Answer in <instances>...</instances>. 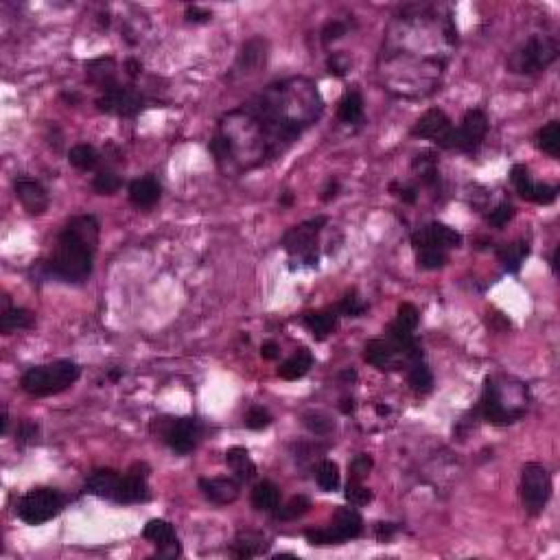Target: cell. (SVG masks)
Returning <instances> with one entry per match:
<instances>
[{
  "instance_id": "6da1fadb",
  "label": "cell",
  "mask_w": 560,
  "mask_h": 560,
  "mask_svg": "<svg viewBox=\"0 0 560 560\" xmlns=\"http://www.w3.org/2000/svg\"><path fill=\"white\" fill-rule=\"evenodd\" d=\"M98 241V223L92 215L75 217L57 239L48 272L64 283H84L92 274V258Z\"/></svg>"
},
{
  "instance_id": "7a4b0ae2",
  "label": "cell",
  "mask_w": 560,
  "mask_h": 560,
  "mask_svg": "<svg viewBox=\"0 0 560 560\" xmlns=\"http://www.w3.org/2000/svg\"><path fill=\"white\" fill-rule=\"evenodd\" d=\"M81 370L75 361L61 359L55 361L51 366H38L31 368L22 374V390L31 397H51V394L64 392L66 388H71L77 378H79Z\"/></svg>"
},
{
  "instance_id": "3957f363",
  "label": "cell",
  "mask_w": 560,
  "mask_h": 560,
  "mask_svg": "<svg viewBox=\"0 0 560 560\" xmlns=\"http://www.w3.org/2000/svg\"><path fill=\"white\" fill-rule=\"evenodd\" d=\"M64 497L53 488H33L18 501L15 513L29 525H42L59 515Z\"/></svg>"
},
{
  "instance_id": "277c9868",
  "label": "cell",
  "mask_w": 560,
  "mask_h": 560,
  "mask_svg": "<svg viewBox=\"0 0 560 560\" xmlns=\"http://www.w3.org/2000/svg\"><path fill=\"white\" fill-rule=\"evenodd\" d=\"M550 495H552V480L547 469L536 462L525 464L521 475V497L528 513L538 515L550 501Z\"/></svg>"
},
{
  "instance_id": "5b68a950",
  "label": "cell",
  "mask_w": 560,
  "mask_h": 560,
  "mask_svg": "<svg viewBox=\"0 0 560 560\" xmlns=\"http://www.w3.org/2000/svg\"><path fill=\"white\" fill-rule=\"evenodd\" d=\"M556 57H558V46L554 40L532 38L528 44L519 48V51L513 55V59H510V68H513L515 73L532 75V73L547 68Z\"/></svg>"
},
{
  "instance_id": "8992f818",
  "label": "cell",
  "mask_w": 560,
  "mask_h": 560,
  "mask_svg": "<svg viewBox=\"0 0 560 560\" xmlns=\"http://www.w3.org/2000/svg\"><path fill=\"white\" fill-rule=\"evenodd\" d=\"M411 134L420 136V138H429L438 147H444V149H457L459 147L457 129L451 125L447 114H444L442 110H436V108L422 114L418 123L414 125V129H411Z\"/></svg>"
},
{
  "instance_id": "52a82bcc",
  "label": "cell",
  "mask_w": 560,
  "mask_h": 560,
  "mask_svg": "<svg viewBox=\"0 0 560 560\" xmlns=\"http://www.w3.org/2000/svg\"><path fill=\"white\" fill-rule=\"evenodd\" d=\"M411 243L416 250L425 248H459L462 245V235L455 233L453 228L444 223H432L418 233L411 235Z\"/></svg>"
},
{
  "instance_id": "ba28073f",
  "label": "cell",
  "mask_w": 560,
  "mask_h": 560,
  "mask_svg": "<svg viewBox=\"0 0 560 560\" xmlns=\"http://www.w3.org/2000/svg\"><path fill=\"white\" fill-rule=\"evenodd\" d=\"M96 105L101 112L119 114V117H134L142 108V96L129 88H114L98 98Z\"/></svg>"
},
{
  "instance_id": "9c48e42d",
  "label": "cell",
  "mask_w": 560,
  "mask_h": 560,
  "mask_svg": "<svg viewBox=\"0 0 560 560\" xmlns=\"http://www.w3.org/2000/svg\"><path fill=\"white\" fill-rule=\"evenodd\" d=\"M197 434H200V429H197L195 418H177L167 425L162 438L175 453H191L195 449Z\"/></svg>"
},
{
  "instance_id": "30bf717a",
  "label": "cell",
  "mask_w": 560,
  "mask_h": 560,
  "mask_svg": "<svg viewBox=\"0 0 560 560\" xmlns=\"http://www.w3.org/2000/svg\"><path fill=\"white\" fill-rule=\"evenodd\" d=\"M326 223V217H318L313 221H307L302 226H295L293 230L285 235V248L291 252V254H304L309 263L318 260L313 258L311 254V248H313V237L320 233V228Z\"/></svg>"
},
{
  "instance_id": "8fae6325",
  "label": "cell",
  "mask_w": 560,
  "mask_h": 560,
  "mask_svg": "<svg viewBox=\"0 0 560 560\" xmlns=\"http://www.w3.org/2000/svg\"><path fill=\"white\" fill-rule=\"evenodd\" d=\"M482 414L488 422L492 425H510L515 422L517 418H521L523 411L517 409V411H508L501 403V397H499V390L495 385L492 378L486 381V388H484V397H482Z\"/></svg>"
},
{
  "instance_id": "7c38bea8",
  "label": "cell",
  "mask_w": 560,
  "mask_h": 560,
  "mask_svg": "<svg viewBox=\"0 0 560 560\" xmlns=\"http://www.w3.org/2000/svg\"><path fill=\"white\" fill-rule=\"evenodd\" d=\"M142 536L158 545L162 556H177L179 554V540L175 536V530L169 521L164 519H154L145 525Z\"/></svg>"
},
{
  "instance_id": "4fadbf2b",
  "label": "cell",
  "mask_w": 560,
  "mask_h": 560,
  "mask_svg": "<svg viewBox=\"0 0 560 560\" xmlns=\"http://www.w3.org/2000/svg\"><path fill=\"white\" fill-rule=\"evenodd\" d=\"M486 129H488V119H486V114L482 110H471V112H466L462 127L457 129V136H459V147H457V149L473 152L475 147L482 142V138L486 136Z\"/></svg>"
},
{
  "instance_id": "5bb4252c",
  "label": "cell",
  "mask_w": 560,
  "mask_h": 560,
  "mask_svg": "<svg viewBox=\"0 0 560 560\" xmlns=\"http://www.w3.org/2000/svg\"><path fill=\"white\" fill-rule=\"evenodd\" d=\"M200 490L208 501L226 506L239 497V482L230 480V477H202Z\"/></svg>"
},
{
  "instance_id": "9a60e30c",
  "label": "cell",
  "mask_w": 560,
  "mask_h": 560,
  "mask_svg": "<svg viewBox=\"0 0 560 560\" xmlns=\"http://www.w3.org/2000/svg\"><path fill=\"white\" fill-rule=\"evenodd\" d=\"M13 189H15V197H18L20 204L31 215H42L48 208V195L42 184L33 182V179H18Z\"/></svg>"
},
{
  "instance_id": "2e32d148",
  "label": "cell",
  "mask_w": 560,
  "mask_h": 560,
  "mask_svg": "<svg viewBox=\"0 0 560 560\" xmlns=\"http://www.w3.org/2000/svg\"><path fill=\"white\" fill-rule=\"evenodd\" d=\"M149 499V488L145 484V477L129 473L125 477H121L119 488L114 492V501L119 503H138V501H147Z\"/></svg>"
},
{
  "instance_id": "e0dca14e",
  "label": "cell",
  "mask_w": 560,
  "mask_h": 560,
  "mask_svg": "<svg viewBox=\"0 0 560 560\" xmlns=\"http://www.w3.org/2000/svg\"><path fill=\"white\" fill-rule=\"evenodd\" d=\"M397 348L385 341V339H370L366 344V361L370 366L378 368V370H392L394 366H397Z\"/></svg>"
},
{
  "instance_id": "ac0fdd59",
  "label": "cell",
  "mask_w": 560,
  "mask_h": 560,
  "mask_svg": "<svg viewBox=\"0 0 560 560\" xmlns=\"http://www.w3.org/2000/svg\"><path fill=\"white\" fill-rule=\"evenodd\" d=\"M265 61H267V42L260 40V38H254L241 48L237 66L243 73H254Z\"/></svg>"
},
{
  "instance_id": "d6986e66",
  "label": "cell",
  "mask_w": 560,
  "mask_h": 560,
  "mask_svg": "<svg viewBox=\"0 0 560 560\" xmlns=\"http://www.w3.org/2000/svg\"><path fill=\"white\" fill-rule=\"evenodd\" d=\"M129 200L138 208H152L160 200V184L154 177H140L129 184Z\"/></svg>"
},
{
  "instance_id": "ffe728a7",
  "label": "cell",
  "mask_w": 560,
  "mask_h": 560,
  "mask_svg": "<svg viewBox=\"0 0 560 560\" xmlns=\"http://www.w3.org/2000/svg\"><path fill=\"white\" fill-rule=\"evenodd\" d=\"M119 482H121V475L112 469H101V471H94L90 477H88V484L86 488L92 492L96 497H108V499H114V492L119 488Z\"/></svg>"
},
{
  "instance_id": "44dd1931",
  "label": "cell",
  "mask_w": 560,
  "mask_h": 560,
  "mask_svg": "<svg viewBox=\"0 0 560 560\" xmlns=\"http://www.w3.org/2000/svg\"><path fill=\"white\" fill-rule=\"evenodd\" d=\"M86 71H88V79L92 81V84L101 86L105 92L119 88L117 81H114V75H117V66H114V59L112 57H101V59H94L90 64H86Z\"/></svg>"
},
{
  "instance_id": "7402d4cb",
  "label": "cell",
  "mask_w": 560,
  "mask_h": 560,
  "mask_svg": "<svg viewBox=\"0 0 560 560\" xmlns=\"http://www.w3.org/2000/svg\"><path fill=\"white\" fill-rule=\"evenodd\" d=\"M226 462H228V466L233 469V473L239 477L241 482H250V480H254V477H256V464L252 462L248 449L233 447L226 453Z\"/></svg>"
},
{
  "instance_id": "603a6c76",
  "label": "cell",
  "mask_w": 560,
  "mask_h": 560,
  "mask_svg": "<svg viewBox=\"0 0 560 560\" xmlns=\"http://www.w3.org/2000/svg\"><path fill=\"white\" fill-rule=\"evenodd\" d=\"M333 528L341 534L344 540L357 538L364 530V521H361L359 513L353 508H339L335 517H333Z\"/></svg>"
},
{
  "instance_id": "cb8c5ba5",
  "label": "cell",
  "mask_w": 560,
  "mask_h": 560,
  "mask_svg": "<svg viewBox=\"0 0 560 560\" xmlns=\"http://www.w3.org/2000/svg\"><path fill=\"white\" fill-rule=\"evenodd\" d=\"M33 322H36V316H33L31 311L27 309H18V307H11V309H5L3 316H0V331L5 335L13 333V331H22V328H31Z\"/></svg>"
},
{
  "instance_id": "d4e9b609",
  "label": "cell",
  "mask_w": 560,
  "mask_h": 560,
  "mask_svg": "<svg viewBox=\"0 0 560 560\" xmlns=\"http://www.w3.org/2000/svg\"><path fill=\"white\" fill-rule=\"evenodd\" d=\"M311 366H313V357H311V353L300 351V353H295L293 357H289V359L285 361V364L280 366L278 374L283 376V378H287V381H295V378L304 376V374L311 370Z\"/></svg>"
},
{
  "instance_id": "484cf974",
  "label": "cell",
  "mask_w": 560,
  "mask_h": 560,
  "mask_svg": "<svg viewBox=\"0 0 560 560\" xmlns=\"http://www.w3.org/2000/svg\"><path fill=\"white\" fill-rule=\"evenodd\" d=\"M304 324L309 326V331L313 333L316 339H324L328 333H333V328L337 326V318L331 311H320V313H307Z\"/></svg>"
},
{
  "instance_id": "4316f807",
  "label": "cell",
  "mask_w": 560,
  "mask_h": 560,
  "mask_svg": "<svg viewBox=\"0 0 560 560\" xmlns=\"http://www.w3.org/2000/svg\"><path fill=\"white\" fill-rule=\"evenodd\" d=\"M280 503V488L272 482H260L252 490V506L256 510H274Z\"/></svg>"
},
{
  "instance_id": "83f0119b",
  "label": "cell",
  "mask_w": 560,
  "mask_h": 560,
  "mask_svg": "<svg viewBox=\"0 0 560 560\" xmlns=\"http://www.w3.org/2000/svg\"><path fill=\"white\" fill-rule=\"evenodd\" d=\"M265 550H267V543L263 540L258 534H252V532L239 534V538L235 540V545H233V554L237 558H254V556L263 554Z\"/></svg>"
},
{
  "instance_id": "f1b7e54d",
  "label": "cell",
  "mask_w": 560,
  "mask_h": 560,
  "mask_svg": "<svg viewBox=\"0 0 560 560\" xmlns=\"http://www.w3.org/2000/svg\"><path fill=\"white\" fill-rule=\"evenodd\" d=\"M68 160H71L73 167H77L81 171H92L98 164V154L90 145H75L68 154Z\"/></svg>"
},
{
  "instance_id": "f546056e",
  "label": "cell",
  "mask_w": 560,
  "mask_h": 560,
  "mask_svg": "<svg viewBox=\"0 0 560 560\" xmlns=\"http://www.w3.org/2000/svg\"><path fill=\"white\" fill-rule=\"evenodd\" d=\"M538 147L554 158L560 156V123L558 121L547 123L538 131Z\"/></svg>"
},
{
  "instance_id": "4dcf8cb0",
  "label": "cell",
  "mask_w": 560,
  "mask_h": 560,
  "mask_svg": "<svg viewBox=\"0 0 560 560\" xmlns=\"http://www.w3.org/2000/svg\"><path fill=\"white\" fill-rule=\"evenodd\" d=\"M361 112H364V101H361V94L359 92H348L339 103V119L344 123H355L361 119Z\"/></svg>"
},
{
  "instance_id": "1f68e13d",
  "label": "cell",
  "mask_w": 560,
  "mask_h": 560,
  "mask_svg": "<svg viewBox=\"0 0 560 560\" xmlns=\"http://www.w3.org/2000/svg\"><path fill=\"white\" fill-rule=\"evenodd\" d=\"M528 252H530L528 243H513V245H506V248L499 250V258L508 272H519L521 260L528 256Z\"/></svg>"
},
{
  "instance_id": "d6a6232c",
  "label": "cell",
  "mask_w": 560,
  "mask_h": 560,
  "mask_svg": "<svg viewBox=\"0 0 560 560\" xmlns=\"http://www.w3.org/2000/svg\"><path fill=\"white\" fill-rule=\"evenodd\" d=\"M309 508H311V501L304 495H298V497L289 499L285 506H280L276 510V519H280V521H293V519L307 515Z\"/></svg>"
},
{
  "instance_id": "836d02e7",
  "label": "cell",
  "mask_w": 560,
  "mask_h": 560,
  "mask_svg": "<svg viewBox=\"0 0 560 560\" xmlns=\"http://www.w3.org/2000/svg\"><path fill=\"white\" fill-rule=\"evenodd\" d=\"M316 477H318L320 488L326 490V492H333L339 486V469H337L335 462H331V459H324V462L318 466V475Z\"/></svg>"
},
{
  "instance_id": "e575fe53",
  "label": "cell",
  "mask_w": 560,
  "mask_h": 560,
  "mask_svg": "<svg viewBox=\"0 0 560 560\" xmlns=\"http://www.w3.org/2000/svg\"><path fill=\"white\" fill-rule=\"evenodd\" d=\"M302 425L311 434H318V436H324L333 429V420L326 414H322V411H307L302 416Z\"/></svg>"
},
{
  "instance_id": "d590c367",
  "label": "cell",
  "mask_w": 560,
  "mask_h": 560,
  "mask_svg": "<svg viewBox=\"0 0 560 560\" xmlns=\"http://www.w3.org/2000/svg\"><path fill=\"white\" fill-rule=\"evenodd\" d=\"M307 540L311 543V545H318V547H322V545H339V543H344V538H341V534L333 528H322V530H307Z\"/></svg>"
},
{
  "instance_id": "8d00e7d4",
  "label": "cell",
  "mask_w": 560,
  "mask_h": 560,
  "mask_svg": "<svg viewBox=\"0 0 560 560\" xmlns=\"http://www.w3.org/2000/svg\"><path fill=\"white\" fill-rule=\"evenodd\" d=\"M510 177H513V184L517 186V191H519V195L523 197V200H530L532 189H534V182L530 179L528 169H525L523 164H515L513 171H510Z\"/></svg>"
},
{
  "instance_id": "74e56055",
  "label": "cell",
  "mask_w": 560,
  "mask_h": 560,
  "mask_svg": "<svg viewBox=\"0 0 560 560\" xmlns=\"http://www.w3.org/2000/svg\"><path fill=\"white\" fill-rule=\"evenodd\" d=\"M409 385L416 392H429L434 385V376H432L429 368L422 366V364H414V368H411V372H409Z\"/></svg>"
},
{
  "instance_id": "f35d334b",
  "label": "cell",
  "mask_w": 560,
  "mask_h": 560,
  "mask_svg": "<svg viewBox=\"0 0 560 560\" xmlns=\"http://www.w3.org/2000/svg\"><path fill=\"white\" fill-rule=\"evenodd\" d=\"M418 252V265L425 270H440L447 265V254L442 248H425Z\"/></svg>"
},
{
  "instance_id": "ab89813d",
  "label": "cell",
  "mask_w": 560,
  "mask_h": 560,
  "mask_svg": "<svg viewBox=\"0 0 560 560\" xmlns=\"http://www.w3.org/2000/svg\"><path fill=\"white\" fill-rule=\"evenodd\" d=\"M94 191L98 195H114L119 189H121V177L117 173H110V171H101L92 182Z\"/></svg>"
},
{
  "instance_id": "60d3db41",
  "label": "cell",
  "mask_w": 560,
  "mask_h": 560,
  "mask_svg": "<svg viewBox=\"0 0 560 560\" xmlns=\"http://www.w3.org/2000/svg\"><path fill=\"white\" fill-rule=\"evenodd\" d=\"M346 499H348L353 506H366L372 501V490L366 488V486H361V482L357 480H351L348 486H346Z\"/></svg>"
},
{
  "instance_id": "b9f144b4",
  "label": "cell",
  "mask_w": 560,
  "mask_h": 560,
  "mask_svg": "<svg viewBox=\"0 0 560 560\" xmlns=\"http://www.w3.org/2000/svg\"><path fill=\"white\" fill-rule=\"evenodd\" d=\"M364 311H366V304L357 298L355 291L346 293L341 298V302H339V313H344V316H348V318H359Z\"/></svg>"
},
{
  "instance_id": "7bdbcfd3",
  "label": "cell",
  "mask_w": 560,
  "mask_h": 560,
  "mask_svg": "<svg viewBox=\"0 0 560 560\" xmlns=\"http://www.w3.org/2000/svg\"><path fill=\"white\" fill-rule=\"evenodd\" d=\"M372 457L370 455H357L353 462H351V480H357V482H361L364 480V477L370 473V469H372Z\"/></svg>"
},
{
  "instance_id": "ee69618b",
  "label": "cell",
  "mask_w": 560,
  "mask_h": 560,
  "mask_svg": "<svg viewBox=\"0 0 560 560\" xmlns=\"http://www.w3.org/2000/svg\"><path fill=\"white\" fill-rule=\"evenodd\" d=\"M270 422H272V416L263 407H252L248 411V416H245V425H248L250 429H265Z\"/></svg>"
},
{
  "instance_id": "f6af8a7d",
  "label": "cell",
  "mask_w": 560,
  "mask_h": 560,
  "mask_svg": "<svg viewBox=\"0 0 560 560\" xmlns=\"http://www.w3.org/2000/svg\"><path fill=\"white\" fill-rule=\"evenodd\" d=\"M397 322L405 328H409V331H414L416 324H418V311L414 304H409V302H403L399 307V316H397Z\"/></svg>"
},
{
  "instance_id": "bcb514c9",
  "label": "cell",
  "mask_w": 560,
  "mask_h": 560,
  "mask_svg": "<svg viewBox=\"0 0 560 560\" xmlns=\"http://www.w3.org/2000/svg\"><path fill=\"white\" fill-rule=\"evenodd\" d=\"M515 217V208L510 206V204H499L495 210L490 212V217H488V221L492 223V226H497V228H501V226H506L510 219Z\"/></svg>"
},
{
  "instance_id": "7dc6e473",
  "label": "cell",
  "mask_w": 560,
  "mask_h": 560,
  "mask_svg": "<svg viewBox=\"0 0 560 560\" xmlns=\"http://www.w3.org/2000/svg\"><path fill=\"white\" fill-rule=\"evenodd\" d=\"M556 200V189L550 186V184H534L532 189V195H530V202H536V204H552Z\"/></svg>"
},
{
  "instance_id": "c3c4849f",
  "label": "cell",
  "mask_w": 560,
  "mask_h": 560,
  "mask_svg": "<svg viewBox=\"0 0 560 560\" xmlns=\"http://www.w3.org/2000/svg\"><path fill=\"white\" fill-rule=\"evenodd\" d=\"M346 33V24L339 22V20H333V22H328L324 29H322V42L324 44H331L335 40H339L341 36Z\"/></svg>"
},
{
  "instance_id": "681fc988",
  "label": "cell",
  "mask_w": 560,
  "mask_h": 560,
  "mask_svg": "<svg viewBox=\"0 0 560 560\" xmlns=\"http://www.w3.org/2000/svg\"><path fill=\"white\" fill-rule=\"evenodd\" d=\"M348 68H351V61H348V57H346V55L335 53V55L328 57V73H331V75L344 77Z\"/></svg>"
},
{
  "instance_id": "f907efd6",
  "label": "cell",
  "mask_w": 560,
  "mask_h": 560,
  "mask_svg": "<svg viewBox=\"0 0 560 560\" xmlns=\"http://www.w3.org/2000/svg\"><path fill=\"white\" fill-rule=\"evenodd\" d=\"M20 438V442H33L38 438V425H33V422H29V420H24V422H20V427H18V434H15Z\"/></svg>"
},
{
  "instance_id": "816d5d0a",
  "label": "cell",
  "mask_w": 560,
  "mask_h": 560,
  "mask_svg": "<svg viewBox=\"0 0 560 560\" xmlns=\"http://www.w3.org/2000/svg\"><path fill=\"white\" fill-rule=\"evenodd\" d=\"M210 149L217 158H226L230 152H233V142H230V138H215L210 145Z\"/></svg>"
},
{
  "instance_id": "f5cc1de1",
  "label": "cell",
  "mask_w": 560,
  "mask_h": 560,
  "mask_svg": "<svg viewBox=\"0 0 560 560\" xmlns=\"http://www.w3.org/2000/svg\"><path fill=\"white\" fill-rule=\"evenodd\" d=\"M212 18V13L200 7H189L186 9V20L189 22H208Z\"/></svg>"
},
{
  "instance_id": "db71d44e",
  "label": "cell",
  "mask_w": 560,
  "mask_h": 560,
  "mask_svg": "<svg viewBox=\"0 0 560 560\" xmlns=\"http://www.w3.org/2000/svg\"><path fill=\"white\" fill-rule=\"evenodd\" d=\"M376 538L378 540H390L392 534L397 532V525H392V523H376Z\"/></svg>"
},
{
  "instance_id": "11a10c76",
  "label": "cell",
  "mask_w": 560,
  "mask_h": 560,
  "mask_svg": "<svg viewBox=\"0 0 560 560\" xmlns=\"http://www.w3.org/2000/svg\"><path fill=\"white\" fill-rule=\"evenodd\" d=\"M260 357L263 359H276L278 357V344L276 341H265L260 346Z\"/></svg>"
},
{
  "instance_id": "9f6ffc18",
  "label": "cell",
  "mask_w": 560,
  "mask_h": 560,
  "mask_svg": "<svg viewBox=\"0 0 560 560\" xmlns=\"http://www.w3.org/2000/svg\"><path fill=\"white\" fill-rule=\"evenodd\" d=\"M337 191H339V182H328V186H326V191H324V195H322V200H324V202L333 200V197L337 195Z\"/></svg>"
},
{
  "instance_id": "6f0895ef",
  "label": "cell",
  "mask_w": 560,
  "mask_h": 560,
  "mask_svg": "<svg viewBox=\"0 0 560 560\" xmlns=\"http://www.w3.org/2000/svg\"><path fill=\"white\" fill-rule=\"evenodd\" d=\"M399 195H401V200L407 202V204H414L416 202V191L414 189H403Z\"/></svg>"
},
{
  "instance_id": "680465c9",
  "label": "cell",
  "mask_w": 560,
  "mask_h": 560,
  "mask_svg": "<svg viewBox=\"0 0 560 560\" xmlns=\"http://www.w3.org/2000/svg\"><path fill=\"white\" fill-rule=\"evenodd\" d=\"M125 66H127V73H129L131 77H138V73L142 71V66H140V64H138L136 59H129V61H127Z\"/></svg>"
},
{
  "instance_id": "91938a15",
  "label": "cell",
  "mask_w": 560,
  "mask_h": 560,
  "mask_svg": "<svg viewBox=\"0 0 560 560\" xmlns=\"http://www.w3.org/2000/svg\"><path fill=\"white\" fill-rule=\"evenodd\" d=\"M353 409H355L353 399H344V401H341V411H344V414H351Z\"/></svg>"
},
{
  "instance_id": "94428289",
  "label": "cell",
  "mask_w": 560,
  "mask_h": 560,
  "mask_svg": "<svg viewBox=\"0 0 560 560\" xmlns=\"http://www.w3.org/2000/svg\"><path fill=\"white\" fill-rule=\"evenodd\" d=\"M7 407H3V418H0V432L3 434H7Z\"/></svg>"
},
{
  "instance_id": "6125c7cd",
  "label": "cell",
  "mask_w": 560,
  "mask_h": 560,
  "mask_svg": "<svg viewBox=\"0 0 560 560\" xmlns=\"http://www.w3.org/2000/svg\"><path fill=\"white\" fill-rule=\"evenodd\" d=\"M341 378H344V381H355L357 372L355 370H346V372H341Z\"/></svg>"
},
{
  "instance_id": "be15d7a7",
  "label": "cell",
  "mask_w": 560,
  "mask_h": 560,
  "mask_svg": "<svg viewBox=\"0 0 560 560\" xmlns=\"http://www.w3.org/2000/svg\"><path fill=\"white\" fill-rule=\"evenodd\" d=\"M283 204H291V195H285L283 197Z\"/></svg>"
}]
</instances>
